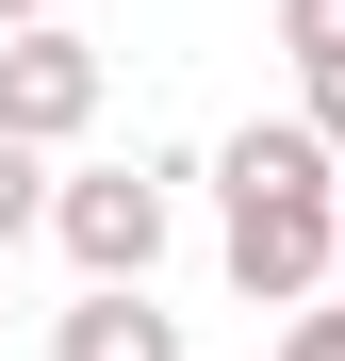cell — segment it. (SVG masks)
Instances as JSON below:
<instances>
[{
	"label": "cell",
	"instance_id": "obj_1",
	"mask_svg": "<svg viewBox=\"0 0 345 361\" xmlns=\"http://www.w3.org/2000/svg\"><path fill=\"white\" fill-rule=\"evenodd\" d=\"M214 197H230V295L247 312H296L329 295V214H345V164L313 115H247L214 148Z\"/></svg>",
	"mask_w": 345,
	"mask_h": 361
},
{
	"label": "cell",
	"instance_id": "obj_2",
	"mask_svg": "<svg viewBox=\"0 0 345 361\" xmlns=\"http://www.w3.org/2000/svg\"><path fill=\"white\" fill-rule=\"evenodd\" d=\"M49 230H66V263H83V279H148L181 214H164V180H148V164H83V180H49Z\"/></svg>",
	"mask_w": 345,
	"mask_h": 361
},
{
	"label": "cell",
	"instance_id": "obj_3",
	"mask_svg": "<svg viewBox=\"0 0 345 361\" xmlns=\"http://www.w3.org/2000/svg\"><path fill=\"white\" fill-rule=\"evenodd\" d=\"M99 33H66V17H33V33H0V132H33V148H66L83 115H99Z\"/></svg>",
	"mask_w": 345,
	"mask_h": 361
},
{
	"label": "cell",
	"instance_id": "obj_4",
	"mask_svg": "<svg viewBox=\"0 0 345 361\" xmlns=\"http://www.w3.org/2000/svg\"><path fill=\"white\" fill-rule=\"evenodd\" d=\"M49 361H181V312H148V279H99L66 329H49Z\"/></svg>",
	"mask_w": 345,
	"mask_h": 361
},
{
	"label": "cell",
	"instance_id": "obj_5",
	"mask_svg": "<svg viewBox=\"0 0 345 361\" xmlns=\"http://www.w3.org/2000/svg\"><path fill=\"white\" fill-rule=\"evenodd\" d=\"M17 230H49V148L0 132V247H17Z\"/></svg>",
	"mask_w": 345,
	"mask_h": 361
},
{
	"label": "cell",
	"instance_id": "obj_6",
	"mask_svg": "<svg viewBox=\"0 0 345 361\" xmlns=\"http://www.w3.org/2000/svg\"><path fill=\"white\" fill-rule=\"evenodd\" d=\"M279 361H345V295H296L279 312Z\"/></svg>",
	"mask_w": 345,
	"mask_h": 361
},
{
	"label": "cell",
	"instance_id": "obj_7",
	"mask_svg": "<svg viewBox=\"0 0 345 361\" xmlns=\"http://www.w3.org/2000/svg\"><path fill=\"white\" fill-rule=\"evenodd\" d=\"M279 49H296V66H329V49H345V0H279Z\"/></svg>",
	"mask_w": 345,
	"mask_h": 361
},
{
	"label": "cell",
	"instance_id": "obj_8",
	"mask_svg": "<svg viewBox=\"0 0 345 361\" xmlns=\"http://www.w3.org/2000/svg\"><path fill=\"white\" fill-rule=\"evenodd\" d=\"M296 115H313V132H329V164H345V49L313 66V99H296Z\"/></svg>",
	"mask_w": 345,
	"mask_h": 361
},
{
	"label": "cell",
	"instance_id": "obj_9",
	"mask_svg": "<svg viewBox=\"0 0 345 361\" xmlns=\"http://www.w3.org/2000/svg\"><path fill=\"white\" fill-rule=\"evenodd\" d=\"M33 17H66V0H0V33H33Z\"/></svg>",
	"mask_w": 345,
	"mask_h": 361
},
{
	"label": "cell",
	"instance_id": "obj_10",
	"mask_svg": "<svg viewBox=\"0 0 345 361\" xmlns=\"http://www.w3.org/2000/svg\"><path fill=\"white\" fill-rule=\"evenodd\" d=\"M329 295H345V214H329Z\"/></svg>",
	"mask_w": 345,
	"mask_h": 361
}]
</instances>
